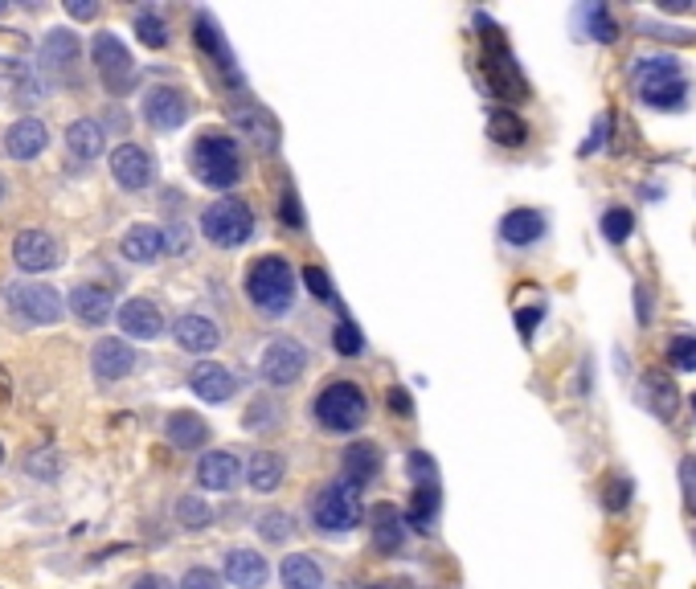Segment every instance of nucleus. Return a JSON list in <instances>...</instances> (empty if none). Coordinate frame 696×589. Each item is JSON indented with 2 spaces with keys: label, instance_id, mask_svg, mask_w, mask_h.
I'll use <instances>...</instances> for the list:
<instances>
[{
  "label": "nucleus",
  "instance_id": "f257e3e1",
  "mask_svg": "<svg viewBox=\"0 0 696 589\" xmlns=\"http://www.w3.org/2000/svg\"><path fill=\"white\" fill-rule=\"evenodd\" d=\"M635 86L647 107L656 111H680L688 99V82L680 70V58L656 54V58H639L635 62Z\"/></svg>",
  "mask_w": 696,
  "mask_h": 589
},
{
  "label": "nucleus",
  "instance_id": "f03ea898",
  "mask_svg": "<svg viewBox=\"0 0 696 589\" xmlns=\"http://www.w3.org/2000/svg\"><path fill=\"white\" fill-rule=\"evenodd\" d=\"M246 295L258 311H267V315H283L295 299V270L287 258L279 254H263V258H254V266L246 270Z\"/></svg>",
  "mask_w": 696,
  "mask_h": 589
},
{
  "label": "nucleus",
  "instance_id": "7ed1b4c3",
  "mask_svg": "<svg viewBox=\"0 0 696 589\" xmlns=\"http://www.w3.org/2000/svg\"><path fill=\"white\" fill-rule=\"evenodd\" d=\"M189 164H193V176L209 189H234L242 180V152L230 135H201L189 152Z\"/></svg>",
  "mask_w": 696,
  "mask_h": 589
},
{
  "label": "nucleus",
  "instance_id": "20e7f679",
  "mask_svg": "<svg viewBox=\"0 0 696 589\" xmlns=\"http://www.w3.org/2000/svg\"><path fill=\"white\" fill-rule=\"evenodd\" d=\"M365 414H369V401L361 393V385L353 381H332L324 385V393L316 397V418L328 434H353L365 426Z\"/></svg>",
  "mask_w": 696,
  "mask_h": 589
},
{
  "label": "nucleus",
  "instance_id": "39448f33",
  "mask_svg": "<svg viewBox=\"0 0 696 589\" xmlns=\"http://www.w3.org/2000/svg\"><path fill=\"white\" fill-rule=\"evenodd\" d=\"M201 234H205L213 246L234 250V246L250 242V234H254V213H250L246 201L222 197V201L205 205V213H201Z\"/></svg>",
  "mask_w": 696,
  "mask_h": 589
},
{
  "label": "nucleus",
  "instance_id": "423d86ee",
  "mask_svg": "<svg viewBox=\"0 0 696 589\" xmlns=\"http://www.w3.org/2000/svg\"><path fill=\"white\" fill-rule=\"evenodd\" d=\"M5 295H9L13 315H21V320L33 324V328H50V324H58L66 315L62 295L54 287H46V283H9Z\"/></svg>",
  "mask_w": 696,
  "mask_h": 589
},
{
  "label": "nucleus",
  "instance_id": "0eeeda50",
  "mask_svg": "<svg viewBox=\"0 0 696 589\" xmlns=\"http://www.w3.org/2000/svg\"><path fill=\"white\" fill-rule=\"evenodd\" d=\"M312 516L324 532H353L361 524V495L353 483H328L320 495H316V504H312Z\"/></svg>",
  "mask_w": 696,
  "mask_h": 589
},
{
  "label": "nucleus",
  "instance_id": "6e6552de",
  "mask_svg": "<svg viewBox=\"0 0 696 589\" xmlns=\"http://www.w3.org/2000/svg\"><path fill=\"white\" fill-rule=\"evenodd\" d=\"M91 62H95V70H99V78H103V86L107 90H127L132 86V78H136V62H132V50L115 37V33H99L95 41H91Z\"/></svg>",
  "mask_w": 696,
  "mask_h": 589
},
{
  "label": "nucleus",
  "instance_id": "1a4fd4ad",
  "mask_svg": "<svg viewBox=\"0 0 696 589\" xmlns=\"http://www.w3.org/2000/svg\"><path fill=\"white\" fill-rule=\"evenodd\" d=\"M303 369H308V352L295 340H271L263 348V360H258V373L271 385H291V381H299Z\"/></svg>",
  "mask_w": 696,
  "mask_h": 589
},
{
  "label": "nucleus",
  "instance_id": "9d476101",
  "mask_svg": "<svg viewBox=\"0 0 696 589\" xmlns=\"http://www.w3.org/2000/svg\"><path fill=\"white\" fill-rule=\"evenodd\" d=\"M144 119H148L156 131H177V127L189 119V99H185V90H177V86H152L148 99H144Z\"/></svg>",
  "mask_w": 696,
  "mask_h": 589
},
{
  "label": "nucleus",
  "instance_id": "9b49d317",
  "mask_svg": "<svg viewBox=\"0 0 696 589\" xmlns=\"http://www.w3.org/2000/svg\"><path fill=\"white\" fill-rule=\"evenodd\" d=\"M13 262L25 275H46V270L58 266V242L46 230H25L13 242Z\"/></svg>",
  "mask_w": 696,
  "mask_h": 589
},
{
  "label": "nucleus",
  "instance_id": "f8f14e48",
  "mask_svg": "<svg viewBox=\"0 0 696 589\" xmlns=\"http://www.w3.org/2000/svg\"><path fill=\"white\" fill-rule=\"evenodd\" d=\"M136 360H140V356H136L132 344L119 340V336H107V340H99L95 352H91V369H95L99 381H123V377L136 373Z\"/></svg>",
  "mask_w": 696,
  "mask_h": 589
},
{
  "label": "nucleus",
  "instance_id": "ddd939ff",
  "mask_svg": "<svg viewBox=\"0 0 696 589\" xmlns=\"http://www.w3.org/2000/svg\"><path fill=\"white\" fill-rule=\"evenodd\" d=\"M111 176L119 180V189H148L152 185V176H156V168H152V156L140 148V144H119L115 152H111Z\"/></svg>",
  "mask_w": 696,
  "mask_h": 589
},
{
  "label": "nucleus",
  "instance_id": "4468645a",
  "mask_svg": "<svg viewBox=\"0 0 696 589\" xmlns=\"http://www.w3.org/2000/svg\"><path fill=\"white\" fill-rule=\"evenodd\" d=\"M119 332L132 340H156L164 332V315L152 299H127L119 307Z\"/></svg>",
  "mask_w": 696,
  "mask_h": 589
},
{
  "label": "nucleus",
  "instance_id": "2eb2a0df",
  "mask_svg": "<svg viewBox=\"0 0 696 589\" xmlns=\"http://www.w3.org/2000/svg\"><path fill=\"white\" fill-rule=\"evenodd\" d=\"M78 58H82V41L70 29H54L37 50V62L46 74H70L78 66Z\"/></svg>",
  "mask_w": 696,
  "mask_h": 589
},
{
  "label": "nucleus",
  "instance_id": "dca6fc26",
  "mask_svg": "<svg viewBox=\"0 0 696 589\" xmlns=\"http://www.w3.org/2000/svg\"><path fill=\"white\" fill-rule=\"evenodd\" d=\"M242 479V463L238 455H230V450H209V455H201L197 463V483L205 491H234Z\"/></svg>",
  "mask_w": 696,
  "mask_h": 589
},
{
  "label": "nucleus",
  "instance_id": "f3484780",
  "mask_svg": "<svg viewBox=\"0 0 696 589\" xmlns=\"http://www.w3.org/2000/svg\"><path fill=\"white\" fill-rule=\"evenodd\" d=\"M189 389H193L201 401H209V405H222V401L234 397L238 381H234L230 369H222V365H213V360H205V365H197V369L189 373Z\"/></svg>",
  "mask_w": 696,
  "mask_h": 589
},
{
  "label": "nucleus",
  "instance_id": "a211bd4d",
  "mask_svg": "<svg viewBox=\"0 0 696 589\" xmlns=\"http://www.w3.org/2000/svg\"><path fill=\"white\" fill-rule=\"evenodd\" d=\"M123 258L127 262H140V266H148V262H156L164 250H168V234L160 230V225H148V221H140V225H132V230L123 234Z\"/></svg>",
  "mask_w": 696,
  "mask_h": 589
},
{
  "label": "nucleus",
  "instance_id": "6ab92c4d",
  "mask_svg": "<svg viewBox=\"0 0 696 589\" xmlns=\"http://www.w3.org/2000/svg\"><path fill=\"white\" fill-rule=\"evenodd\" d=\"M50 144V131L41 119H17L9 131H5V152L13 160H37Z\"/></svg>",
  "mask_w": 696,
  "mask_h": 589
},
{
  "label": "nucleus",
  "instance_id": "aec40b11",
  "mask_svg": "<svg viewBox=\"0 0 696 589\" xmlns=\"http://www.w3.org/2000/svg\"><path fill=\"white\" fill-rule=\"evenodd\" d=\"M172 336H177V344L185 352H213L217 344H222V332H217V324L209 320V315H201V311L181 315V320L172 324Z\"/></svg>",
  "mask_w": 696,
  "mask_h": 589
},
{
  "label": "nucleus",
  "instance_id": "412c9836",
  "mask_svg": "<svg viewBox=\"0 0 696 589\" xmlns=\"http://www.w3.org/2000/svg\"><path fill=\"white\" fill-rule=\"evenodd\" d=\"M271 577L267 557H258L254 549H230L226 553V581L234 589H263Z\"/></svg>",
  "mask_w": 696,
  "mask_h": 589
},
{
  "label": "nucleus",
  "instance_id": "4be33fe9",
  "mask_svg": "<svg viewBox=\"0 0 696 589\" xmlns=\"http://www.w3.org/2000/svg\"><path fill=\"white\" fill-rule=\"evenodd\" d=\"M70 311L78 315L82 324L99 328V324L111 320V291L99 287V283H78V287L70 291Z\"/></svg>",
  "mask_w": 696,
  "mask_h": 589
},
{
  "label": "nucleus",
  "instance_id": "5701e85b",
  "mask_svg": "<svg viewBox=\"0 0 696 589\" xmlns=\"http://www.w3.org/2000/svg\"><path fill=\"white\" fill-rule=\"evenodd\" d=\"M369 532H373V545L381 549V553H398L402 545H406V516H398V508L394 504H377L373 512H369Z\"/></svg>",
  "mask_w": 696,
  "mask_h": 589
},
{
  "label": "nucleus",
  "instance_id": "b1692460",
  "mask_svg": "<svg viewBox=\"0 0 696 589\" xmlns=\"http://www.w3.org/2000/svg\"><path fill=\"white\" fill-rule=\"evenodd\" d=\"M340 471H344V483H353V487L373 483L377 471H381V450H377L373 442H353V446L344 450Z\"/></svg>",
  "mask_w": 696,
  "mask_h": 589
},
{
  "label": "nucleus",
  "instance_id": "393cba45",
  "mask_svg": "<svg viewBox=\"0 0 696 589\" xmlns=\"http://www.w3.org/2000/svg\"><path fill=\"white\" fill-rule=\"evenodd\" d=\"M500 238L508 246H533V242L545 238V217L537 209H512L500 221Z\"/></svg>",
  "mask_w": 696,
  "mask_h": 589
},
{
  "label": "nucleus",
  "instance_id": "a878e982",
  "mask_svg": "<svg viewBox=\"0 0 696 589\" xmlns=\"http://www.w3.org/2000/svg\"><path fill=\"white\" fill-rule=\"evenodd\" d=\"M66 148H70V156L74 160H99L103 156V148H107V140H103V127L95 123V119H74L70 127H66Z\"/></svg>",
  "mask_w": 696,
  "mask_h": 589
},
{
  "label": "nucleus",
  "instance_id": "bb28decb",
  "mask_svg": "<svg viewBox=\"0 0 696 589\" xmlns=\"http://www.w3.org/2000/svg\"><path fill=\"white\" fill-rule=\"evenodd\" d=\"M234 127L246 135L254 148H275V140H279L271 115H267L263 107H254V103H242V107L234 111Z\"/></svg>",
  "mask_w": 696,
  "mask_h": 589
},
{
  "label": "nucleus",
  "instance_id": "cd10ccee",
  "mask_svg": "<svg viewBox=\"0 0 696 589\" xmlns=\"http://www.w3.org/2000/svg\"><path fill=\"white\" fill-rule=\"evenodd\" d=\"M164 434H168V442L177 446V450H197V446H205V438H209V426H205V418H201V414L177 410V414H168V426H164Z\"/></svg>",
  "mask_w": 696,
  "mask_h": 589
},
{
  "label": "nucleus",
  "instance_id": "c85d7f7f",
  "mask_svg": "<svg viewBox=\"0 0 696 589\" xmlns=\"http://www.w3.org/2000/svg\"><path fill=\"white\" fill-rule=\"evenodd\" d=\"M283 475H287V463H283V455H275V450H263V455H254L250 467H246V483H250L254 491H275V487L283 483Z\"/></svg>",
  "mask_w": 696,
  "mask_h": 589
},
{
  "label": "nucleus",
  "instance_id": "c756f323",
  "mask_svg": "<svg viewBox=\"0 0 696 589\" xmlns=\"http://www.w3.org/2000/svg\"><path fill=\"white\" fill-rule=\"evenodd\" d=\"M279 577H283V589H324V573H320V565L308 553L287 557Z\"/></svg>",
  "mask_w": 696,
  "mask_h": 589
},
{
  "label": "nucleus",
  "instance_id": "7c9ffc66",
  "mask_svg": "<svg viewBox=\"0 0 696 589\" xmlns=\"http://www.w3.org/2000/svg\"><path fill=\"white\" fill-rule=\"evenodd\" d=\"M197 45H201V50L209 54V58H217V62H222V70L230 74V82H238V62L230 58V50H226V37H222V29H217L209 17H197Z\"/></svg>",
  "mask_w": 696,
  "mask_h": 589
},
{
  "label": "nucleus",
  "instance_id": "2f4dec72",
  "mask_svg": "<svg viewBox=\"0 0 696 589\" xmlns=\"http://www.w3.org/2000/svg\"><path fill=\"white\" fill-rule=\"evenodd\" d=\"M488 135H492L496 144H504V148H520V144L529 140V127H525V119H520L516 111H492Z\"/></svg>",
  "mask_w": 696,
  "mask_h": 589
},
{
  "label": "nucleus",
  "instance_id": "473e14b6",
  "mask_svg": "<svg viewBox=\"0 0 696 589\" xmlns=\"http://www.w3.org/2000/svg\"><path fill=\"white\" fill-rule=\"evenodd\" d=\"M439 487L434 483H422L418 491H414V500H410V512H406V520L418 528V532H430V524H434V516H439Z\"/></svg>",
  "mask_w": 696,
  "mask_h": 589
},
{
  "label": "nucleus",
  "instance_id": "72a5a7b5",
  "mask_svg": "<svg viewBox=\"0 0 696 589\" xmlns=\"http://www.w3.org/2000/svg\"><path fill=\"white\" fill-rule=\"evenodd\" d=\"M643 389H647L651 410H656V414L668 422V418L676 414V405H680V397H676L672 381H668V377H660V373H647V377H643Z\"/></svg>",
  "mask_w": 696,
  "mask_h": 589
},
{
  "label": "nucleus",
  "instance_id": "f704fd0d",
  "mask_svg": "<svg viewBox=\"0 0 696 589\" xmlns=\"http://www.w3.org/2000/svg\"><path fill=\"white\" fill-rule=\"evenodd\" d=\"M177 520H181L185 528H193V532H197V528H209V524H213V508L201 500V495H185V500L177 504Z\"/></svg>",
  "mask_w": 696,
  "mask_h": 589
},
{
  "label": "nucleus",
  "instance_id": "c9c22d12",
  "mask_svg": "<svg viewBox=\"0 0 696 589\" xmlns=\"http://www.w3.org/2000/svg\"><path fill=\"white\" fill-rule=\"evenodd\" d=\"M631 230H635V217H631L627 209H606V213H602V238H606V242L619 246V242L631 238Z\"/></svg>",
  "mask_w": 696,
  "mask_h": 589
},
{
  "label": "nucleus",
  "instance_id": "e433bc0d",
  "mask_svg": "<svg viewBox=\"0 0 696 589\" xmlns=\"http://www.w3.org/2000/svg\"><path fill=\"white\" fill-rule=\"evenodd\" d=\"M136 33H140V41L148 45V50H164V45H168V25H164L160 13H140L136 17Z\"/></svg>",
  "mask_w": 696,
  "mask_h": 589
},
{
  "label": "nucleus",
  "instance_id": "4c0bfd02",
  "mask_svg": "<svg viewBox=\"0 0 696 589\" xmlns=\"http://www.w3.org/2000/svg\"><path fill=\"white\" fill-rule=\"evenodd\" d=\"M668 365L680 373H696V340L692 336H676L668 344Z\"/></svg>",
  "mask_w": 696,
  "mask_h": 589
},
{
  "label": "nucleus",
  "instance_id": "58836bf2",
  "mask_svg": "<svg viewBox=\"0 0 696 589\" xmlns=\"http://www.w3.org/2000/svg\"><path fill=\"white\" fill-rule=\"evenodd\" d=\"M586 29H590V37H598V41H615V37H619V25L611 21L606 5H590V9H586Z\"/></svg>",
  "mask_w": 696,
  "mask_h": 589
},
{
  "label": "nucleus",
  "instance_id": "ea45409f",
  "mask_svg": "<svg viewBox=\"0 0 696 589\" xmlns=\"http://www.w3.org/2000/svg\"><path fill=\"white\" fill-rule=\"evenodd\" d=\"M332 344H336V352H340V356H357V352L365 348V336H361V328H357V324L340 320V324H336V332H332Z\"/></svg>",
  "mask_w": 696,
  "mask_h": 589
},
{
  "label": "nucleus",
  "instance_id": "a19ab883",
  "mask_svg": "<svg viewBox=\"0 0 696 589\" xmlns=\"http://www.w3.org/2000/svg\"><path fill=\"white\" fill-rule=\"evenodd\" d=\"M258 536L271 540V545H279V540L291 536V516L287 512H267L263 520H258Z\"/></svg>",
  "mask_w": 696,
  "mask_h": 589
},
{
  "label": "nucleus",
  "instance_id": "79ce46f5",
  "mask_svg": "<svg viewBox=\"0 0 696 589\" xmlns=\"http://www.w3.org/2000/svg\"><path fill=\"white\" fill-rule=\"evenodd\" d=\"M602 504H606V512H623L631 504V479H606Z\"/></svg>",
  "mask_w": 696,
  "mask_h": 589
},
{
  "label": "nucleus",
  "instance_id": "37998d69",
  "mask_svg": "<svg viewBox=\"0 0 696 589\" xmlns=\"http://www.w3.org/2000/svg\"><path fill=\"white\" fill-rule=\"evenodd\" d=\"M246 426H250V430H271V426H279V405H271V401L250 405Z\"/></svg>",
  "mask_w": 696,
  "mask_h": 589
},
{
  "label": "nucleus",
  "instance_id": "c03bdc74",
  "mask_svg": "<svg viewBox=\"0 0 696 589\" xmlns=\"http://www.w3.org/2000/svg\"><path fill=\"white\" fill-rule=\"evenodd\" d=\"M303 283H308V291H312L320 303L332 299V283H328V275H324L320 266H303Z\"/></svg>",
  "mask_w": 696,
  "mask_h": 589
},
{
  "label": "nucleus",
  "instance_id": "a18cd8bd",
  "mask_svg": "<svg viewBox=\"0 0 696 589\" xmlns=\"http://www.w3.org/2000/svg\"><path fill=\"white\" fill-rule=\"evenodd\" d=\"M406 471H410V479H418V487H422V483H434V459L422 455V450H414V455H410Z\"/></svg>",
  "mask_w": 696,
  "mask_h": 589
},
{
  "label": "nucleus",
  "instance_id": "49530a36",
  "mask_svg": "<svg viewBox=\"0 0 696 589\" xmlns=\"http://www.w3.org/2000/svg\"><path fill=\"white\" fill-rule=\"evenodd\" d=\"M181 589H222V577H217L213 569H189Z\"/></svg>",
  "mask_w": 696,
  "mask_h": 589
},
{
  "label": "nucleus",
  "instance_id": "de8ad7c7",
  "mask_svg": "<svg viewBox=\"0 0 696 589\" xmlns=\"http://www.w3.org/2000/svg\"><path fill=\"white\" fill-rule=\"evenodd\" d=\"M29 471H33L37 479H54V475L62 471V463H58V455H50V450H41V455L29 459Z\"/></svg>",
  "mask_w": 696,
  "mask_h": 589
},
{
  "label": "nucleus",
  "instance_id": "09e8293b",
  "mask_svg": "<svg viewBox=\"0 0 696 589\" xmlns=\"http://www.w3.org/2000/svg\"><path fill=\"white\" fill-rule=\"evenodd\" d=\"M606 127H611V115H598V123H594V131H590V140L582 144V156H590V152H598V148L606 144Z\"/></svg>",
  "mask_w": 696,
  "mask_h": 589
},
{
  "label": "nucleus",
  "instance_id": "8fccbe9b",
  "mask_svg": "<svg viewBox=\"0 0 696 589\" xmlns=\"http://www.w3.org/2000/svg\"><path fill=\"white\" fill-rule=\"evenodd\" d=\"M283 221L291 225V230H303V209H299L295 193H283Z\"/></svg>",
  "mask_w": 696,
  "mask_h": 589
},
{
  "label": "nucleus",
  "instance_id": "3c124183",
  "mask_svg": "<svg viewBox=\"0 0 696 589\" xmlns=\"http://www.w3.org/2000/svg\"><path fill=\"white\" fill-rule=\"evenodd\" d=\"M66 13H70V17H78V21H91V17L99 13V5H95V0H86V5H82V0H70Z\"/></svg>",
  "mask_w": 696,
  "mask_h": 589
},
{
  "label": "nucleus",
  "instance_id": "603ef678",
  "mask_svg": "<svg viewBox=\"0 0 696 589\" xmlns=\"http://www.w3.org/2000/svg\"><path fill=\"white\" fill-rule=\"evenodd\" d=\"M132 589H177L168 577H160V573H144V577H136V585Z\"/></svg>",
  "mask_w": 696,
  "mask_h": 589
},
{
  "label": "nucleus",
  "instance_id": "864d4df0",
  "mask_svg": "<svg viewBox=\"0 0 696 589\" xmlns=\"http://www.w3.org/2000/svg\"><path fill=\"white\" fill-rule=\"evenodd\" d=\"M537 320H541V307H537V311H520V315H516V324H520V336L529 340V336L537 332Z\"/></svg>",
  "mask_w": 696,
  "mask_h": 589
},
{
  "label": "nucleus",
  "instance_id": "5fc2aeb1",
  "mask_svg": "<svg viewBox=\"0 0 696 589\" xmlns=\"http://www.w3.org/2000/svg\"><path fill=\"white\" fill-rule=\"evenodd\" d=\"M680 475H684V487H688V504L696 508V463L688 459V463L680 467Z\"/></svg>",
  "mask_w": 696,
  "mask_h": 589
},
{
  "label": "nucleus",
  "instance_id": "6e6d98bb",
  "mask_svg": "<svg viewBox=\"0 0 696 589\" xmlns=\"http://www.w3.org/2000/svg\"><path fill=\"white\" fill-rule=\"evenodd\" d=\"M389 410H394V414H410V397H406V389H389Z\"/></svg>",
  "mask_w": 696,
  "mask_h": 589
},
{
  "label": "nucleus",
  "instance_id": "4d7b16f0",
  "mask_svg": "<svg viewBox=\"0 0 696 589\" xmlns=\"http://www.w3.org/2000/svg\"><path fill=\"white\" fill-rule=\"evenodd\" d=\"M635 295H639V320H647V291H643V287H639V291H635Z\"/></svg>",
  "mask_w": 696,
  "mask_h": 589
},
{
  "label": "nucleus",
  "instance_id": "13d9d810",
  "mask_svg": "<svg viewBox=\"0 0 696 589\" xmlns=\"http://www.w3.org/2000/svg\"><path fill=\"white\" fill-rule=\"evenodd\" d=\"M361 589H394V585H361Z\"/></svg>",
  "mask_w": 696,
  "mask_h": 589
},
{
  "label": "nucleus",
  "instance_id": "bf43d9fd",
  "mask_svg": "<svg viewBox=\"0 0 696 589\" xmlns=\"http://www.w3.org/2000/svg\"><path fill=\"white\" fill-rule=\"evenodd\" d=\"M0 201H5V176H0Z\"/></svg>",
  "mask_w": 696,
  "mask_h": 589
},
{
  "label": "nucleus",
  "instance_id": "052dcab7",
  "mask_svg": "<svg viewBox=\"0 0 696 589\" xmlns=\"http://www.w3.org/2000/svg\"><path fill=\"white\" fill-rule=\"evenodd\" d=\"M0 467H5V442H0Z\"/></svg>",
  "mask_w": 696,
  "mask_h": 589
},
{
  "label": "nucleus",
  "instance_id": "680f3d73",
  "mask_svg": "<svg viewBox=\"0 0 696 589\" xmlns=\"http://www.w3.org/2000/svg\"><path fill=\"white\" fill-rule=\"evenodd\" d=\"M692 410H696V393H692Z\"/></svg>",
  "mask_w": 696,
  "mask_h": 589
},
{
  "label": "nucleus",
  "instance_id": "e2e57ef3",
  "mask_svg": "<svg viewBox=\"0 0 696 589\" xmlns=\"http://www.w3.org/2000/svg\"><path fill=\"white\" fill-rule=\"evenodd\" d=\"M0 13H5V5H0Z\"/></svg>",
  "mask_w": 696,
  "mask_h": 589
}]
</instances>
